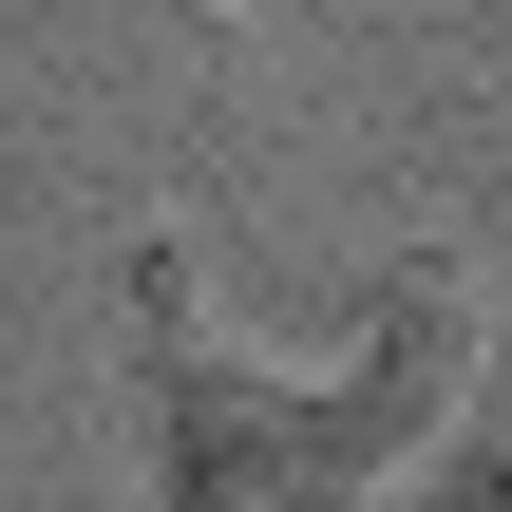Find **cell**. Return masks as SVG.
<instances>
[{
	"instance_id": "obj_2",
	"label": "cell",
	"mask_w": 512,
	"mask_h": 512,
	"mask_svg": "<svg viewBox=\"0 0 512 512\" xmlns=\"http://www.w3.org/2000/svg\"><path fill=\"white\" fill-rule=\"evenodd\" d=\"M399 512H512V323L475 342V380H456V418H437V456H418Z\"/></svg>"
},
{
	"instance_id": "obj_1",
	"label": "cell",
	"mask_w": 512,
	"mask_h": 512,
	"mask_svg": "<svg viewBox=\"0 0 512 512\" xmlns=\"http://www.w3.org/2000/svg\"><path fill=\"white\" fill-rule=\"evenodd\" d=\"M114 323H133V512H399L494 304L456 247H418L380 285V323L342 361H247L209 304H190V228H133L114 247Z\"/></svg>"
}]
</instances>
